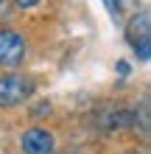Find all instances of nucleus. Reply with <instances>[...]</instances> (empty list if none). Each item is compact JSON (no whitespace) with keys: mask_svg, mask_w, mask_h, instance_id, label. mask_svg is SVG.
Here are the masks:
<instances>
[{"mask_svg":"<svg viewBox=\"0 0 151 154\" xmlns=\"http://www.w3.org/2000/svg\"><path fill=\"white\" fill-rule=\"evenodd\" d=\"M48 112H50V104H48V101H42V104H39L31 115H34V118H42V115H48Z\"/></svg>","mask_w":151,"mask_h":154,"instance_id":"obj_6","label":"nucleus"},{"mask_svg":"<svg viewBox=\"0 0 151 154\" xmlns=\"http://www.w3.org/2000/svg\"><path fill=\"white\" fill-rule=\"evenodd\" d=\"M34 81L23 73H6L0 76V106H17L25 98H31Z\"/></svg>","mask_w":151,"mask_h":154,"instance_id":"obj_1","label":"nucleus"},{"mask_svg":"<svg viewBox=\"0 0 151 154\" xmlns=\"http://www.w3.org/2000/svg\"><path fill=\"white\" fill-rule=\"evenodd\" d=\"M131 48H134V53H137V59H140V62H148V56H151V39L134 42Z\"/></svg>","mask_w":151,"mask_h":154,"instance_id":"obj_5","label":"nucleus"},{"mask_svg":"<svg viewBox=\"0 0 151 154\" xmlns=\"http://www.w3.org/2000/svg\"><path fill=\"white\" fill-rule=\"evenodd\" d=\"M14 3L20 6V8H34V6L39 3V0H14Z\"/></svg>","mask_w":151,"mask_h":154,"instance_id":"obj_7","label":"nucleus"},{"mask_svg":"<svg viewBox=\"0 0 151 154\" xmlns=\"http://www.w3.org/2000/svg\"><path fill=\"white\" fill-rule=\"evenodd\" d=\"M20 146H23L25 154H53V149H56V137H53V132L34 126V129H25L23 132Z\"/></svg>","mask_w":151,"mask_h":154,"instance_id":"obj_3","label":"nucleus"},{"mask_svg":"<svg viewBox=\"0 0 151 154\" xmlns=\"http://www.w3.org/2000/svg\"><path fill=\"white\" fill-rule=\"evenodd\" d=\"M118 73H120V76L129 73V62H118Z\"/></svg>","mask_w":151,"mask_h":154,"instance_id":"obj_8","label":"nucleus"},{"mask_svg":"<svg viewBox=\"0 0 151 154\" xmlns=\"http://www.w3.org/2000/svg\"><path fill=\"white\" fill-rule=\"evenodd\" d=\"M148 34H151V14H148V11H140V14H134V17H131V23H129V28H126V37H129V42L134 45V42L151 39Z\"/></svg>","mask_w":151,"mask_h":154,"instance_id":"obj_4","label":"nucleus"},{"mask_svg":"<svg viewBox=\"0 0 151 154\" xmlns=\"http://www.w3.org/2000/svg\"><path fill=\"white\" fill-rule=\"evenodd\" d=\"M25 56V37L11 28H0V67H17Z\"/></svg>","mask_w":151,"mask_h":154,"instance_id":"obj_2","label":"nucleus"}]
</instances>
